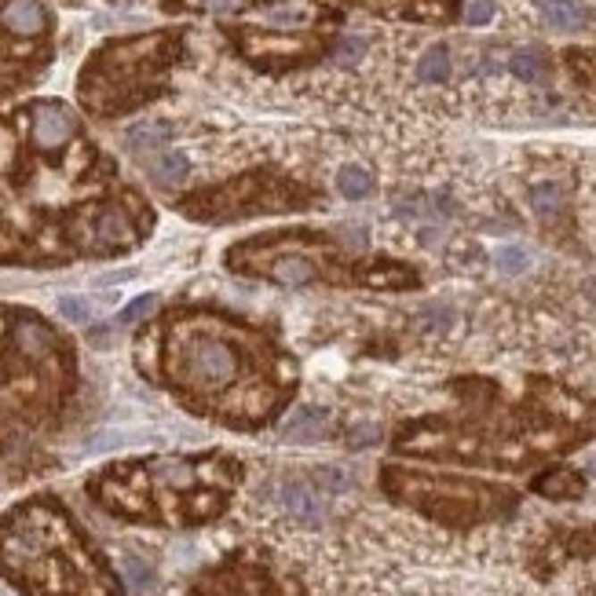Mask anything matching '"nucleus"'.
Listing matches in <instances>:
<instances>
[{
  "mask_svg": "<svg viewBox=\"0 0 596 596\" xmlns=\"http://www.w3.org/2000/svg\"><path fill=\"white\" fill-rule=\"evenodd\" d=\"M180 370L187 381L202 384V388H220L231 384L238 377V351L227 340H213V337H197L183 348L180 355Z\"/></svg>",
  "mask_w": 596,
  "mask_h": 596,
  "instance_id": "obj_1",
  "label": "nucleus"
},
{
  "mask_svg": "<svg viewBox=\"0 0 596 596\" xmlns=\"http://www.w3.org/2000/svg\"><path fill=\"white\" fill-rule=\"evenodd\" d=\"M136 242V227L122 209H103L88 227H85V246L96 253L106 249H125Z\"/></svg>",
  "mask_w": 596,
  "mask_h": 596,
  "instance_id": "obj_2",
  "label": "nucleus"
},
{
  "mask_svg": "<svg viewBox=\"0 0 596 596\" xmlns=\"http://www.w3.org/2000/svg\"><path fill=\"white\" fill-rule=\"evenodd\" d=\"M73 113L63 103H41L33 110V143L41 150H59L73 136Z\"/></svg>",
  "mask_w": 596,
  "mask_h": 596,
  "instance_id": "obj_3",
  "label": "nucleus"
},
{
  "mask_svg": "<svg viewBox=\"0 0 596 596\" xmlns=\"http://www.w3.org/2000/svg\"><path fill=\"white\" fill-rule=\"evenodd\" d=\"M278 501H282V508H286L290 516H297L300 524H311V527H319L323 516H326L323 498L315 494L307 483H282V491H278Z\"/></svg>",
  "mask_w": 596,
  "mask_h": 596,
  "instance_id": "obj_4",
  "label": "nucleus"
},
{
  "mask_svg": "<svg viewBox=\"0 0 596 596\" xmlns=\"http://www.w3.org/2000/svg\"><path fill=\"white\" fill-rule=\"evenodd\" d=\"M0 22L19 37H37L48 26V12L41 0H8L4 12H0Z\"/></svg>",
  "mask_w": 596,
  "mask_h": 596,
  "instance_id": "obj_5",
  "label": "nucleus"
},
{
  "mask_svg": "<svg viewBox=\"0 0 596 596\" xmlns=\"http://www.w3.org/2000/svg\"><path fill=\"white\" fill-rule=\"evenodd\" d=\"M326 421H330L326 410H319V407H300V410H293V414L282 421V440H290V443H311V440H319V435H323Z\"/></svg>",
  "mask_w": 596,
  "mask_h": 596,
  "instance_id": "obj_6",
  "label": "nucleus"
},
{
  "mask_svg": "<svg viewBox=\"0 0 596 596\" xmlns=\"http://www.w3.org/2000/svg\"><path fill=\"white\" fill-rule=\"evenodd\" d=\"M534 4L552 29H582L585 26V8L578 0H534Z\"/></svg>",
  "mask_w": 596,
  "mask_h": 596,
  "instance_id": "obj_7",
  "label": "nucleus"
},
{
  "mask_svg": "<svg viewBox=\"0 0 596 596\" xmlns=\"http://www.w3.org/2000/svg\"><path fill=\"white\" fill-rule=\"evenodd\" d=\"M15 340H19V351L33 355V359H41V355L52 351V330L45 323H37V319H19L15 323Z\"/></svg>",
  "mask_w": 596,
  "mask_h": 596,
  "instance_id": "obj_8",
  "label": "nucleus"
},
{
  "mask_svg": "<svg viewBox=\"0 0 596 596\" xmlns=\"http://www.w3.org/2000/svg\"><path fill=\"white\" fill-rule=\"evenodd\" d=\"M187 172H190V162H187V154H180V150H165V154L150 165V180H154L157 187H176V183L187 180Z\"/></svg>",
  "mask_w": 596,
  "mask_h": 596,
  "instance_id": "obj_9",
  "label": "nucleus"
},
{
  "mask_svg": "<svg viewBox=\"0 0 596 596\" xmlns=\"http://www.w3.org/2000/svg\"><path fill=\"white\" fill-rule=\"evenodd\" d=\"M271 274H274L282 286H307L311 278H315V264L304 260V256H282V260L274 264Z\"/></svg>",
  "mask_w": 596,
  "mask_h": 596,
  "instance_id": "obj_10",
  "label": "nucleus"
},
{
  "mask_svg": "<svg viewBox=\"0 0 596 596\" xmlns=\"http://www.w3.org/2000/svg\"><path fill=\"white\" fill-rule=\"evenodd\" d=\"M337 190L344 197H351V202H359V197H366L374 190V176L366 169H359V165H344L337 172Z\"/></svg>",
  "mask_w": 596,
  "mask_h": 596,
  "instance_id": "obj_11",
  "label": "nucleus"
},
{
  "mask_svg": "<svg viewBox=\"0 0 596 596\" xmlns=\"http://www.w3.org/2000/svg\"><path fill=\"white\" fill-rule=\"evenodd\" d=\"M508 70L520 77V81H527V85L545 81V55L534 52V48H524V52H516V55L508 59Z\"/></svg>",
  "mask_w": 596,
  "mask_h": 596,
  "instance_id": "obj_12",
  "label": "nucleus"
},
{
  "mask_svg": "<svg viewBox=\"0 0 596 596\" xmlns=\"http://www.w3.org/2000/svg\"><path fill=\"white\" fill-rule=\"evenodd\" d=\"M417 77H421V81H428V85L447 81V77H450V52L443 45L440 48H428L424 59L417 63Z\"/></svg>",
  "mask_w": 596,
  "mask_h": 596,
  "instance_id": "obj_13",
  "label": "nucleus"
},
{
  "mask_svg": "<svg viewBox=\"0 0 596 596\" xmlns=\"http://www.w3.org/2000/svg\"><path fill=\"white\" fill-rule=\"evenodd\" d=\"M154 480L165 483V487H190L194 483V468L180 457H162L154 461Z\"/></svg>",
  "mask_w": 596,
  "mask_h": 596,
  "instance_id": "obj_14",
  "label": "nucleus"
},
{
  "mask_svg": "<svg viewBox=\"0 0 596 596\" xmlns=\"http://www.w3.org/2000/svg\"><path fill=\"white\" fill-rule=\"evenodd\" d=\"M165 139H169V129H165V125H154V122L136 125V129L129 132V147H132L136 154H147V150L165 147Z\"/></svg>",
  "mask_w": 596,
  "mask_h": 596,
  "instance_id": "obj_15",
  "label": "nucleus"
},
{
  "mask_svg": "<svg viewBox=\"0 0 596 596\" xmlns=\"http://www.w3.org/2000/svg\"><path fill=\"white\" fill-rule=\"evenodd\" d=\"M122 575H125L132 592H147L154 585V571H150V564L143 560V556H122Z\"/></svg>",
  "mask_w": 596,
  "mask_h": 596,
  "instance_id": "obj_16",
  "label": "nucleus"
},
{
  "mask_svg": "<svg viewBox=\"0 0 596 596\" xmlns=\"http://www.w3.org/2000/svg\"><path fill=\"white\" fill-rule=\"evenodd\" d=\"M531 206H534L538 216H556V213H560V206H564V194H560V187H556V183H541V187L531 190Z\"/></svg>",
  "mask_w": 596,
  "mask_h": 596,
  "instance_id": "obj_17",
  "label": "nucleus"
},
{
  "mask_svg": "<svg viewBox=\"0 0 596 596\" xmlns=\"http://www.w3.org/2000/svg\"><path fill=\"white\" fill-rule=\"evenodd\" d=\"M59 315L73 326H88L92 323V304H88V297L66 293V297H59Z\"/></svg>",
  "mask_w": 596,
  "mask_h": 596,
  "instance_id": "obj_18",
  "label": "nucleus"
},
{
  "mask_svg": "<svg viewBox=\"0 0 596 596\" xmlns=\"http://www.w3.org/2000/svg\"><path fill=\"white\" fill-rule=\"evenodd\" d=\"M494 264H498V271H505V274H520V271L531 267V256H527V249H520V246H505V249L494 253Z\"/></svg>",
  "mask_w": 596,
  "mask_h": 596,
  "instance_id": "obj_19",
  "label": "nucleus"
},
{
  "mask_svg": "<svg viewBox=\"0 0 596 596\" xmlns=\"http://www.w3.org/2000/svg\"><path fill=\"white\" fill-rule=\"evenodd\" d=\"M154 307H157V297H154V293H143V297H136V300H129V304H125V311H122V319H117V323H122V326L143 323Z\"/></svg>",
  "mask_w": 596,
  "mask_h": 596,
  "instance_id": "obj_20",
  "label": "nucleus"
},
{
  "mask_svg": "<svg viewBox=\"0 0 596 596\" xmlns=\"http://www.w3.org/2000/svg\"><path fill=\"white\" fill-rule=\"evenodd\" d=\"M366 55V41H363V37H340V45H337V63L340 66H351V63H359Z\"/></svg>",
  "mask_w": 596,
  "mask_h": 596,
  "instance_id": "obj_21",
  "label": "nucleus"
},
{
  "mask_svg": "<svg viewBox=\"0 0 596 596\" xmlns=\"http://www.w3.org/2000/svg\"><path fill=\"white\" fill-rule=\"evenodd\" d=\"M538 491H545V494H578V480L567 472H556V475H549V480L538 483Z\"/></svg>",
  "mask_w": 596,
  "mask_h": 596,
  "instance_id": "obj_22",
  "label": "nucleus"
},
{
  "mask_svg": "<svg viewBox=\"0 0 596 596\" xmlns=\"http://www.w3.org/2000/svg\"><path fill=\"white\" fill-rule=\"evenodd\" d=\"M494 19V0H472L465 8V22L468 26H487Z\"/></svg>",
  "mask_w": 596,
  "mask_h": 596,
  "instance_id": "obj_23",
  "label": "nucleus"
},
{
  "mask_svg": "<svg viewBox=\"0 0 596 596\" xmlns=\"http://www.w3.org/2000/svg\"><path fill=\"white\" fill-rule=\"evenodd\" d=\"M125 443H132L129 432H106V435H99V440L92 443V450H113V447H125Z\"/></svg>",
  "mask_w": 596,
  "mask_h": 596,
  "instance_id": "obj_24",
  "label": "nucleus"
},
{
  "mask_svg": "<svg viewBox=\"0 0 596 596\" xmlns=\"http://www.w3.org/2000/svg\"><path fill=\"white\" fill-rule=\"evenodd\" d=\"M377 435H381L377 428H359V432H355V435H351V440H348V443H351L355 450H363V447H370V443H377Z\"/></svg>",
  "mask_w": 596,
  "mask_h": 596,
  "instance_id": "obj_25",
  "label": "nucleus"
},
{
  "mask_svg": "<svg viewBox=\"0 0 596 596\" xmlns=\"http://www.w3.org/2000/svg\"><path fill=\"white\" fill-rule=\"evenodd\" d=\"M202 4H206L209 12H216V15H231V12L242 8V0H202Z\"/></svg>",
  "mask_w": 596,
  "mask_h": 596,
  "instance_id": "obj_26",
  "label": "nucleus"
},
{
  "mask_svg": "<svg viewBox=\"0 0 596 596\" xmlns=\"http://www.w3.org/2000/svg\"><path fill=\"white\" fill-rule=\"evenodd\" d=\"M323 480L330 483V491H344L351 480H348V475L344 472H337V468H323Z\"/></svg>",
  "mask_w": 596,
  "mask_h": 596,
  "instance_id": "obj_27",
  "label": "nucleus"
},
{
  "mask_svg": "<svg viewBox=\"0 0 596 596\" xmlns=\"http://www.w3.org/2000/svg\"><path fill=\"white\" fill-rule=\"evenodd\" d=\"M132 274H136L132 267H125V271H110V274L99 278V286H117V282H125V278H132Z\"/></svg>",
  "mask_w": 596,
  "mask_h": 596,
  "instance_id": "obj_28",
  "label": "nucleus"
},
{
  "mask_svg": "<svg viewBox=\"0 0 596 596\" xmlns=\"http://www.w3.org/2000/svg\"><path fill=\"white\" fill-rule=\"evenodd\" d=\"M589 472H592V475H596V457H592V461H589Z\"/></svg>",
  "mask_w": 596,
  "mask_h": 596,
  "instance_id": "obj_29",
  "label": "nucleus"
},
{
  "mask_svg": "<svg viewBox=\"0 0 596 596\" xmlns=\"http://www.w3.org/2000/svg\"><path fill=\"white\" fill-rule=\"evenodd\" d=\"M592 300H596V290H592Z\"/></svg>",
  "mask_w": 596,
  "mask_h": 596,
  "instance_id": "obj_30",
  "label": "nucleus"
}]
</instances>
